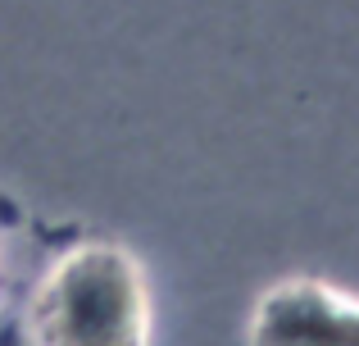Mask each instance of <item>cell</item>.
Returning <instances> with one entry per match:
<instances>
[{
    "mask_svg": "<svg viewBox=\"0 0 359 346\" xmlns=\"http://www.w3.org/2000/svg\"><path fill=\"white\" fill-rule=\"evenodd\" d=\"M146 292L114 246H78L27 305L32 346H146Z\"/></svg>",
    "mask_w": 359,
    "mask_h": 346,
    "instance_id": "cell-1",
    "label": "cell"
},
{
    "mask_svg": "<svg viewBox=\"0 0 359 346\" xmlns=\"http://www.w3.org/2000/svg\"><path fill=\"white\" fill-rule=\"evenodd\" d=\"M250 346H359V301L314 278H287L255 305Z\"/></svg>",
    "mask_w": 359,
    "mask_h": 346,
    "instance_id": "cell-2",
    "label": "cell"
}]
</instances>
